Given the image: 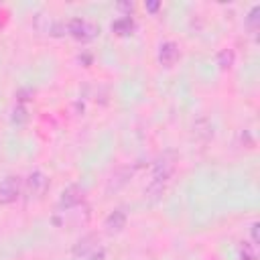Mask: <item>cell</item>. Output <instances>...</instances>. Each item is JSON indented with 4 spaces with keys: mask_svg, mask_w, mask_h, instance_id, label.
Listing matches in <instances>:
<instances>
[{
    "mask_svg": "<svg viewBox=\"0 0 260 260\" xmlns=\"http://www.w3.org/2000/svg\"><path fill=\"white\" fill-rule=\"evenodd\" d=\"M22 183L18 177H6L0 181V203H12L18 199Z\"/></svg>",
    "mask_w": 260,
    "mask_h": 260,
    "instance_id": "obj_1",
    "label": "cell"
},
{
    "mask_svg": "<svg viewBox=\"0 0 260 260\" xmlns=\"http://www.w3.org/2000/svg\"><path fill=\"white\" fill-rule=\"evenodd\" d=\"M67 30L75 37V39H81V41H87V39H93L95 37V26L89 22V20H85V18H73V20H69V24H67Z\"/></svg>",
    "mask_w": 260,
    "mask_h": 260,
    "instance_id": "obj_2",
    "label": "cell"
},
{
    "mask_svg": "<svg viewBox=\"0 0 260 260\" xmlns=\"http://www.w3.org/2000/svg\"><path fill=\"white\" fill-rule=\"evenodd\" d=\"M158 59L165 67H171L177 63L179 59V47L173 43V41H167L165 45H160V51H158Z\"/></svg>",
    "mask_w": 260,
    "mask_h": 260,
    "instance_id": "obj_3",
    "label": "cell"
},
{
    "mask_svg": "<svg viewBox=\"0 0 260 260\" xmlns=\"http://www.w3.org/2000/svg\"><path fill=\"white\" fill-rule=\"evenodd\" d=\"M26 187H28V193L30 195H41L45 189H47V179L43 173H32L26 181Z\"/></svg>",
    "mask_w": 260,
    "mask_h": 260,
    "instance_id": "obj_4",
    "label": "cell"
},
{
    "mask_svg": "<svg viewBox=\"0 0 260 260\" xmlns=\"http://www.w3.org/2000/svg\"><path fill=\"white\" fill-rule=\"evenodd\" d=\"M61 203L65 207H77L81 203V189L77 185H71L63 191V197H61Z\"/></svg>",
    "mask_w": 260,
    "mask_h": 260,
    "instance_id": "obj_5",
    "label": "cell"
},
{
    "mask_svg": "<svg viewBox=\"0 0 260 260\" xmlns=\"http://www.w3.org/2000/svg\"><path fill=\"white\" fill-rule=\"evenodd\" d=\"M124 223H126V215H124L122 211H114V213L108 217L106 228H108L110 232H118V230H122V228H124Z\"/></svg>",
    "mask_w": 260,
    "mask_h": 260,
    "instance_id": "obj_6",
    "label": "cell"
}]
</instances>
